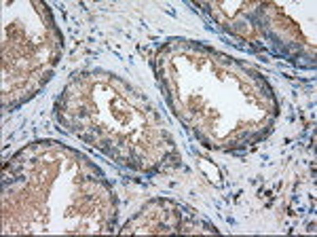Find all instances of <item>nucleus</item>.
<instances>
[{
  "label": "nucleus",
  "mask_w": 317,
  "mask_h": 237,
  "mask_svg": "<svg viewBox=\"0 0 317 237\" xmlns=\"http://www.w3.org/2000/svg\"><path fill=\"white\" fill-rule=\"evenodd\" d=\"M199 165H201V170H203V174H205L207 178H212L214 182H220V172L216 170V165L212 161H207V159H199Z\"/></svg>",
  "instance_id": "obj_1"
}]
</instances>
